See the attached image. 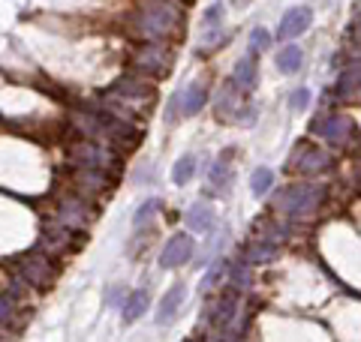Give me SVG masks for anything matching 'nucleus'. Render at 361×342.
<instances>
[{
    "label": "nucleus",
    "instance_id": "aec40b11",
    "mask_svg": "<svg viewBox=\"0 0 361 342\" xmlns=\"http://www.w3.org/2000/svg\"><path fill=\"white\" fill-rule=\"evenodd\" d=\"M277 70H283V72L301 70V49L298 45H283V49L277 51Z\"/></svg>",
    "mask_w": 361,
    "mask_h": 342
},
{
    "label": "nucleus",
    "instance_id": "2eb2a0df",
    "mask_svg": "<svg viewBox=\"0 0 361 342\" xmlns=\"http://www.w3.org/2000/svg\"><path fill=\"white\" fill-rule=\"evenodd\" d=\"M187 225L193 228V232H199V234H208V232H214V225H217V216H214L211 204H205V201L193 204V208L187 210Z\"/></svg>",
    "mask_w": 361,
    "mask_h": 342
},
{
    "label": "nucleus",
    "instance_id": "9b49d317",
    "mask_svg": "<svg viewBox=\"0 0 361 342\" xmlns=\"http://www.w3.org/2000/svg\"><path fill=\"white\" fill-rule=\"evenodd\" d=\"M310 21H313V13H310L307 6H292L289 13L280 18L277 39H295V37H301V33L310 27Z\"/></svg>",
    "mask_w": 361,
    "mask_h": 342
},
{
    "label": "nucleus",
    "instance_id": "bb28decb",
    "mask_svg": "<svg viewBox=\"0 0 361 342\" xmlns=\"http://www.w3.org/2000/svg\"><path fill=\"white\" fill-rule=\"evenodd\" d=\"M289 106L292 111H304L310 106V90L307 87H298V90H292V99H289Z\"/></svg>",
    "mask_w": 361,
    "mask_h": 342
},
{
    "label": "nucleus",
    "instance_id": "f03ea898",
    "mask_svg": "<svg viewBox=\"0 0 361 342\" xmlns=\"http://www.w3.org/2000/svg\"><path fill=\"white\" fill-rule=\"evenodd\" d=\"M154 84L145 82L142 75H127L109 90L106 96V106H109V114L115 118H123V120H133L135 114H148L151 111V102H154Z\"/></svg>",
    "mask_w": 361,
    "mask_h": 342
},
{
    "label": "nucleus",
    "instance_id": "a211bd4d",
    "mask_svg": "<svg viewBox=\"0 0 361 342\" xmlns=\"http://www.w3.org/2000/svg\"><path fill=\"white\" fill-rule=\"evenodd\" d=\"M274 255H277V243L262 241V237H253V243L247 246V265H268Z\"/></svg>",
    "mask_w": 361,
    "mask_h": 342
},
{
    "label": "nucleus",
    "instance_id": "c756f323",
    "mask_svg": "<svg viewBox=\"0 0 361 342\" xmlns=\"http://www.w3.org/2000/svg\"><path fill=\"white\" fill-rule=\"evenodd\" d=\"M232 6L235 9H247V6H250V0H232Z\"/></svg>",
    "mask_w": 361,
    "mask_h": 342
},
{
    "label": "nucleus",
    "instance_id": "20e7f679",
    "mask_svg": "<svg viewBox=\"0 0 361 342\" xmlns=\"http://www.w3.org/2000/svg\"><path fill=\"white\" fill-rule=\"evenodd\" d=\"M172 61H175L172 45L154 39H145V45H139L133 54L135 75H151V78H166L169 70H172Z\"/></svg>",
    "mask_w": 361,
    "mask_h": 342
},
{
    "label": "nucleus",
    "instance_id": "9d476101",
    "mask_svg": "<svg viewBox=\"0 0 361 342\" xmlns=\"http://www.w3.org/2000/svg\"><path fill=\"white\" fill-rule=\"evenodd\" d=\"M187 300V285H172L166 294H163V300L160 306H157V324L160 327H169V324H175V318L180 315V306H184Z\"/></svg>",
    "mask_w": 361,
    "mask_h": 342
},
{
    "label": "nucleus",
    "instance_id": "c85d7f7f",
    "mask_svg": "<svg viewBox=\"0 0 361 342\" xmlns=\"http://www.w3.org/2000/svg\"><path fill=\"white\" fill-rule=\"evenodd\" d=\"M220 13H223L220 6H211L208 13H205V27H220V21H217V18H220Z\"/></svg>",
    "mask_w": 361,
    "mask_h": 342
},
{
    "label": "nucleus",
    "instance_id": "7ed1b4c3",
    "mask_svg": "<svg viewBox=\"0 0 361 342\" xmlns=\"http://www.w3.org/2000/svg\"><path fill=\"white\" fill-rule=\"evenodd\" d=\"M322 198H325V189L322 186H313V184L286 186L274 198V210L292 216V220H307V216H313L316 210H319Z\"/></svg>",
    "mask_w": 361,
    "mask_h": 342
},
{
    "label": "nucleus",
    "instance_id": "dca6fc26",
    "mask_svg": "<svg viewBox=\"0 0 361 342\" xmlns=\"http://www.w3.org/2000/svg\"><path fill=\"white\" fill-rule=\"evenodd\" d=\"M256 82H259V72H256V54H250V57H244V61L235 63L232 84H235V87H241L244 94H250V90L256 87Z\"/></svg>",
    "mask_w": 361,
    "mask_h": 342
},
{
    "label": "nucleus",
    "instance_id": "cd10ccee",
    "mask_svg": "<svg viewBox=\"0 0 361 342\" xmlns=\"http://www.w3.org/2000/svg\"><path fill=\"white\" fill-rule=\"evenodd\" d=\"M18 294H21V289H9L6 294H0V322H4V318L9 315V312H13V303H16V298H18Z\"/></svg>",
    "mask_w": 361,
    "mask_h": 342
},
{
    "label": "nucleus",
    "instance_id": "ddd939ff",
    "mask_svg": "<svg viewBox=\"0 0 361 342\" xmlns=\"http://www.w3.org/2000/svg\"><path fill=\"white\" fill-rule=\"evenodd\" d=\"M21 277H25L30 285H42V289H49L51 279H54V267L51 261L45 255H27L21 261Z\"/></svg>",
    "mask_w": 361,
    "mask_h": 342
},
{
    "label": "nucleus",
    "instance_id": "423d86ee",
    "mask_svg": "<svg viewBox=\"0 0 361 342\" xmlns=\"http://www.w3.org/2000/svg\"><path fill=\"white\" fill-rule=\"evenodd\" d=\"M329 168H331V156L310 141L295 144V151L289 156V171H298V175H307V177L322 175V171H329Z\"/></svg>",
    "mask_w": 361,
    "mask_h": 342
},
{
    "label": "nucleus",
    "instance_id": "f257e3e1",
    "mask_svg": "<svg viewBox=\"0 0 361 342\" xmlns=\"http://www.w3.org/2000/svg\"><path fill=\"white\" fill-rule=\"evenodd\" d=\"M133 30L142 39L154 42H169L178 33H184V13L172 0H145L133 15Z\"/></svg>",
    "mask_w": 361,
    "mask_h": 342
},
{
    "label": "nucleus",
    "instance_id": "393cba45",
    "mask_svg": "<svg viewBox=\"0 0 361 342\" xmlns=\"http://www.w3.org/2000/svg\"><path fill=\"white\" fill-rule=\"evenodd\" d=\"M226 267H229V261H214V267L205 273V279H202V291H211L214 289V285H217L223 277H226Z\"/></svg>",
    "mask_w": 361,
    "mask_h": 342
},
{
    "label": "nucleus",
    "instance_id": "a878e982",
    "mask_svg": "<svg viewBox=\"0 0 361 342\" xmlns=\"http://www.w3.org/2000/svg\"><path fill=\"white\" fill-rule=\"evenodd\" d=\"M271 45V33L265 27H253L250 30V54H259V51H265Z\"/></svg>",
    "mask_w": 361,
    "mask_h": 342
},
{
    "label": "nucleus",
    "instance_id": "6e6552de",
    "mask_svg": "<svg viewBox=\"0 0 361 342\" xmlns=\"http://www.w3.org/2000/svg\"><path fill=\"white\" fill-rule=\"evenodd\" d=\"M205 99H208V90L205 84H190L184 94H178L172 102H169V111H166V120L169 123H175L178 118H193L196 111H202V106H205Z\"/></svg>",
    "mask_w": 361,
    "mask_h": 342
},
{
    "label": "nucleus",
    "instance_id": "39448f33",
    "mask_svg": "<svg viewBox=\"0 0 361 342\" xmlns=\"http://www.w3.org/2000/svg\"><path fill=\"white\" fill-rule=\"evenodd\" d=\"M214 111H217L220 120H238V123H244V127L250 120H256V108L247 106V102H244V90L235 87L232 82L223 84L217 102H214Z\"/></svg>",
    "mask_w": 361,
    "mask_h": 342
},
{
    "label": "nucleus",
    "instance_id": "4468645a",
    "mask_svg": "<svg viewBox=\"0 0 361 342\" xmlns=\"http://www.w3.org/2000/svg\"><path fill=\"white\" fill-rule=\"evenodd\" d=\"M229 163H232V151H223L217 163L208 168V186H211L214 196H223V192L229 189V184H232V168H229Z\"/></svg>",
    "mask_w": 361,
    "mask_h": 342
},
{
    "label": "nucleus",
    "instance_id": "6ab92c4d",
    "mask_svg": "<svg viewBox=\"0 0 361 342\" xmlns=\"http://www.w3.org/2000/svg\"><path fill=\"white\" fill-rule=\"evenodd\" d=\"M226 39H229V33H226V30H220V27H205V30H202V37H199L196 54H214L217 49H223Z\"/></svg>",
    "mask_w": 361,
    "mask_h": 342
},
{
    "label": "nucleus",
    "instance_id": "4be33fe9",
    "mask_svg": "<svg viewBox=\"0 0 361 342\" xmlns=\"http://www.w3.org/2000/svg\"><path fill=\"white\" fill-rule=\"evenodd\" d=\"M193 171H196V156H190V153H184L175 163V168H172V180L180 186V184H187L190 177H193Z\"/></svg>",
    "mask_w": 361,
    "mask_h": 342
},
{
    "label": "nucleus",
    "instance_id": "5701e85b",
    "mask_svg": "<svg viewBox=\"0 0 361 342\" xmlns=\"http://www.w3.org/2000/svg\"><path fill=\"white\" fill-rule=\"evenodd\" d=\"M271 184H274V175H271V168H256L253 177H250V192L256 198H262L265 192L271 189Z\"/></svg>",
    "mask_w": 361,
    "mask_h": 342
},
{
    "label": "nucleus",
    "instance_id": "412c9836",
    "mask_svg": "<svg viewBox=\"0 0 361 342\" xmlns=\"http://www.w3.org/2000/svg\"><path fill=\"white\" fill-rule=\"evenodd\" d=\"M334 94L341 96V99H349V96H355V94H358V63L346 66V72L341 75V82H337Z\"/></svg>",
    "mask_w": 361,
    "mask_h": 342
},
{
    "label": "nucleus",
    "instance_id": "7c9ffc66",
    "mask_svg": "<svg viewBox=\"0 0 361 342\" xmlns=\"http://www.w3.org/2000/svg\"><path fill=\"white\" fill-rule=\"evenodd\" d=\"M178 4H180V0H178ZM190 4H193V0H184V6H190Z\"/></svg>",
    "mask_w": 361,
    "mask_h": 342
},
{
    "label": "nucleus",
    "instance_id": "f8f14e48",
    "mask_svg": "<svg viewBox=\"0 0 361 342\" xmlns=\"http://www.w3.org/2000/svg\"><path fill=\"white\" fill-rule=\"evenodd\" d=\"M193 237L190 234H175L172 241L166 243V249H163V255H160V265L166 267V270H172V267H180L184 261H190V255H193Z\"/></svg>",
    "mask_w": 361,
    "mask_h": 342
},
{
    "label": "nucleus",
    "instance_id": "0eeeda50",
    "mask_svg": "<svg viewBox=\"0 0 361 342\" xmlns=\"http://www.w3.org/2000/svg\"><path fill=\"white\" fill-rule=\"evenodd\" d=\"M235 315H238V291L226 285V291L208 306V324L217 330L220 336H229Z\"/></svg>",
    "mask_w": 361,
    "mask_h": 342
},
{
    "label": "nucleus",
    "instance_id": "f3484780",
    "mask_svg": "<svg viewBox=\"0 0 361 342\" xmlns=\"http://www.w3.org/2000/svg\"><path fill=\"white\" fill-rule=\"evenodd\" d=\"M151 306V294L145 291V289H139V291H133L130 298H127V303H123V322L127 324H133V322H139V318L145 315V310Z\"/></svg>",
    "mask_w": 361,
    "mask_h": 342
},
{
    "label": "nucleus",
    "instance_id": "1a4fd4ad",
    "mask_svg": "<svg viewBox=\"0 0 361 342\" xmlns=\"http://www.w3.org/2000/svg\"><path fill=\"white\" fill-rule=\"evenodd\" d=\"M313 129L331 144H349V139H355V123L346 114H329L325 120H316Z\"/></svg>",
    "mask_w": 361,
    "mask_h": 342
},
{
    "label": "nucleus",
    "instance_id": "b1692460",
    "mask_svg": "<svg viewBox=\"0 0 361 342\" xmlns=\"http://www.w3.org/2000/svg\"><path fill=\"white\" fill-rule=\"evenodd\" d=\"M157 210H160V198H148V201H145L139 210H135V216H133V225H135V228H139V225H148V222H151V216H154Z\"/></svg>",
    "mask_w": 361,
    "mask_h": 342
}]
</instances>
